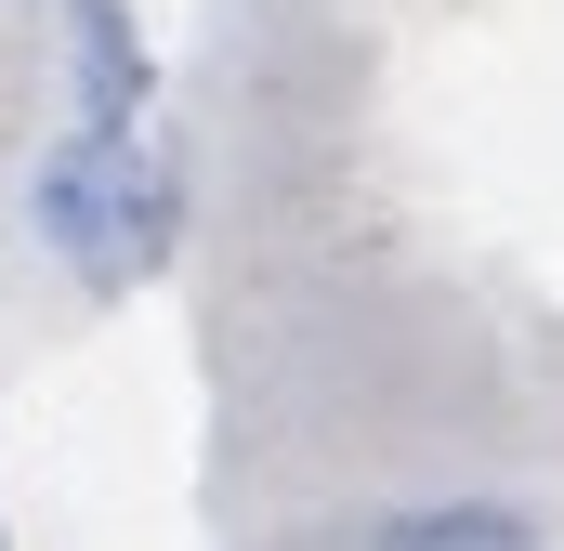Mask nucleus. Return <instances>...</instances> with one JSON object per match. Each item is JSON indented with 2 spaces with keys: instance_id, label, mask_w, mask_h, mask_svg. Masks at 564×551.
I'll return each mask as SVG.
<instances>
[{
  "instance_id": "obj_4",
  "label": "nucleus",
  "mask_w": 564,
  "mask_h": 551,
  "mask_svg": "<svg viewBox=\"0 0 564 551\" xmlns=\"http://www.w3.org/2000/svg\"><path fill=\"white\" fill-rule=\"evenodd\" d=\"M0 551H13V526H0Z\"/></svg>"
},
{
  "instance_id": "obj_2",
  "label": "nucleus",
  "mask_w": 564,
  "mask_h": 551,
  "mask_svg": "<svg viewBox=\"0 0 564 551\" xmlns=\"http://www.w3.org/2000/svg\"><path fill=\"white\" fill-rule=\"evenodd\" d=\"M53 40H66V106H79L93 132H144L158 40H144L132 0H53Z\"/></svg>"
},
{
  "instance_id": "obj_3",
  "label": "nucleus",
  "mask_w": 564,
  "mask_h": 551,
  "mask_svg": "<svg viewBox=\"0 0 564 551\" xmlns=\"http://www.w3.org/2000/svg\"><path fill=\"white\" fill-rule=\"evenodd\" d=\"M368 551H552V526L525 499H421V512H381Z\"/></svg>"
},
{
  "instance_id": "obj_1",
  "label": "nucleus",
  "mask_w": 564,
  "mask_h": 551,
  "mask_svg": "<svg viewBox=\"0 0 564 551\" xmlns=\"http://www.w3.org/2000/svg\"><path fill=\"white\" fill-rule=\"evenodd\" d=\"M26 237H40V263L66 276V289H93V302L158 289L171 250H184V158L144 144V132L66 119V132L40 144V171H26Z\"/></svg>"
}]
</instances>
